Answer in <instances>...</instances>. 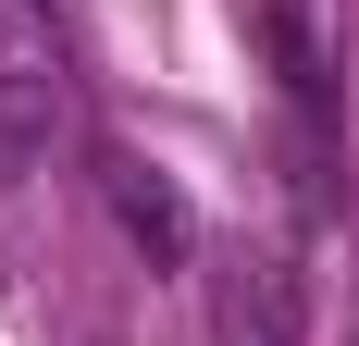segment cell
<instances>
[{
	"mask_svg": "<svg viewBox=\"0 0 359 346\" xmlns=\"http://www.w3.org/2000/svg\"><path fill=\"white\" fill-rule=\"evenodd\" d=\"M100 186H111V223H124L149 260H198V223H186V198H174L149 161H124V148H111V161H100Z\"/></svg>",
	"mask_w": 359,
	"mask_h": 346,
	"instance_id": "obj_3",
	"label": "cell"
},
{
	"mask_svg": "<svg viewBox=\"0 0 359 346\" xmlns=\"http://www.w3.org/2000/svg\"><path fill=\"white\" fill-rule=\"evenodd\" d=\"M211 346H310V284L285 247H223L211 260Z\"/></svg>",
	"mask_w": 359,
	"mask_h": 346,
	"instance_id": "obj_1",
	"label": "cell"
},
{
	"mask_svg": "<svg viewBox=\"0 0 359 346\" xmlns=\"http://www.w3.org/2000/svg\"><path fill=\"white\" fill-rule=\"evenodd\" d=\"M100 346H111V334H100Z\"/></svg>",
	"mask_w": 359,
	"mask_h": 346,
	"instance_id": "obj_4",
	"label": "cell"
},
{
	"mask_svg": "<svg viewBox=\"0 0 359 346\" xmlns=\"http://www.w3.org/2000/svg\"><path fill=\"white\" fill-rule=\"evenodd\" d=\"M50 124H62V62H50V37H37L25 0H0V186H25Z\"/></svg>",
	"mask_w": 359,
	"mask_h": 346,
	"instance_id": "obj_2",
	"label": "cell"
}]
</instances>
